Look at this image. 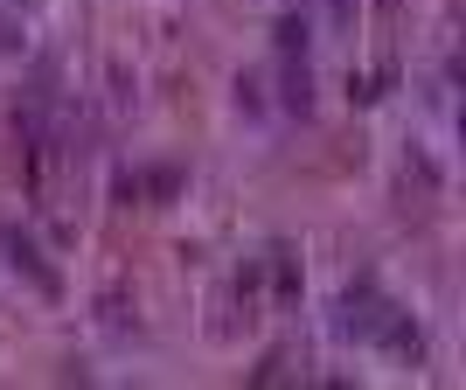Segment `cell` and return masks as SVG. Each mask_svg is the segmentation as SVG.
I'll return each mask as SVG.
<instances>
[{"mask_svg":"<svg viewBox=\"0 0 466 390\" xmlns=\"http://www.w3.org/2000/svg\"><path fill=\"white\" fill-rule=\"evenodd\" d=\"M7 251H15V265H21L28 279H35L42 292H56V272H49V265L35 258V244H28V237H15V231H7Z\"/></svg>","mask_w":466,"mask_h":390,"instance_id":"1","label":"cell"}]
</instances>
